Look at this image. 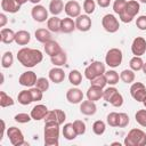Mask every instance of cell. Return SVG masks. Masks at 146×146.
Returning <instances> with one entry per match:
<instances>
[{
    "label": "cell",
    "mask_w": 146,
    "mask_h": 146,
    "mask_svg": "<svg viewBox=\"0 0 146 146\" xmlns=\"http://www.w3.org/2000/svg\"><path fill=\"white\" fill-rule=\"evenodd\" d=\"M125 5H127V0H115L114 3H113V10L115 14L120 15L124 8H125Z\"/></svg>",
    "instance_id": "obj_45"
},
{
    "label": "cell",
    "mask_w": 146,
    "mask_h": 146,
    "mask_svg": "<svg viewBox=\"0 0 146 146\" xmlns=\"http://www.w3.org/2000/svg\"><path fill=\"white\" fill-rule=\"evenodd\" d=\"M140 2H143V3H146V0H139Z\"/></svg>",
    "instance_id": "obj_60"
},
{
    "label": "cell",
    "mask_w": 146,
    "mask_h": 146,
    "mask_svg": "<svg viewBox=\"0 0 146 146\" xmlns=\"http://www.w3.org/2000/svg\"><path fill=\"white\" fill-rule=\"evenodd\" d=\"M112 145H113V146H114V145H119V146H121L120 143H112Z\"/></svg>",
    "instance_id": "obj_58"
},
{
    "label": "cell",
    "mask_w": 146,
    "mask_h": 146,
    "mask_svg": "<svg viewBox=\"0 0 146 146\" xmlns=\"http://www.w3.org/2000/svg\"><path fill=\"white\" fill-rule=\"evenodd\" d=\"M31 40V34L30 32L25 31V30H21V31H17L16 32V35H15V42L18 44V46H26Z\"/></svg>",
    "instance_id": "obj_25"
},
{
    "label": "cell",
    "mask_w": 146,
    "mask_h": 146,
    "mask_svg": "<svg viewBox=\"0 0 146 146\" xmlns=\"http://www.w3.org/2000/svg\"><path fill=\"white\" fill-rule=\"evenodd\" d=\"M6 24H7V16L3 13H1L0 14V26L1 27H5Z\"/></svg>",
    "instance_id": "obj_53"
},
{
    "label": "cell",
    "mask_w": 146,
    "mask_h": 146,
    "mask_svg": "<svg viewBox=\"0 0 146 146\" xmlns=\"http://www.w3.org/2000/svg\"><path fill=\"white\" fill-rule=\"evenodd\" d=\"M143 104H144V106H145V107H146V98H145V100H144V102H143Z\"/></svg>",
    "instance_id": "obj_59"
},
{
    "label": "cell",
    "mask_w": 146,
    "mask_h": 146,
    "mask_svg": "<svg viewBox=\"0 0 146 146\" xmlns=\"http://www.w3.org/2000/svg\"><path fill=\"white\" fill-rule=\"evenodd\" d=\"M15 35H16V32H14L11 29H8V27H2L1 29L0 39H1L2 43L9 44V43L14 42L15 41Z\"/></svg>",
    "instance_id": "obj_23"
},
{
    "label": "cell",
    "mask_w": 146,
    "mask_h": 146,
    "mask_svg": "<svg viewBox=\"0 0 146 146\" xmlns=\"http://www.w3.org/2000/svg\"><path fill=\"white\" fill-rule=\"evenodd\" d=\"M105 130H106V124H105L104 121L97 120V121L94 122V124H92V131H94L95 135L102 136L105 132Z\"/></svg>",
    "instance_id": "obj_37"
},
{
    "label": "cell",
    "mask_w": 146,
    "mask_h": 146,
    "mask_svg": "<svg viewBox=\"0 0 146 146\" xmlns=\"http://www.w3.org/2000/svg\"><path fill=\"white\" fill-rule=\"evenodd\" d=\"M117 91H119V90H117L114 86H110L108 88H106V89L104 90V92H103V98L108 103V102H110V99H111V98H112V97H113Z\"/></svg>",
    "instance_id": "obj_44"
},
{
    "label": "cell",
    "mask_w": 146,
    "mask_h": 146,
    "mask_svg": "<svg viewBox=\"0 0 146 146\" xmlns=\"http://www.w3.org/2000/svg\"><path fill=\"white\" fill-rule=\"evenodd\" d=\"M129 66L132 71L137 72V71H140L143 70V66H144V60L141 59L140 56H133L130 62H129Z\"/></svg>",
    "instance_id": "obj_35"
},
{
    "label": "cell",
    "mask_w": 146,
    "mask_h": 146,
    "mask_svg": "<svg viewBox=\"0 0 146 146\" xmlns=\"http://www.w3.org/2000/svg\"><path fill=\"white\" fill-rule=\"evenodd\" d=\"M111 3V0H97V5L102 8H107Z\"/></svg>",
    "instance_id": "obj_52"
},
{
    "label": "cell",
    "mask_w": 146,
    "mask_h": 146,
    "mask_svg": "<svg viewBox=\"0 0 146 146\" xmlns=\"http://www.w3.org/2000/svg\"><path fill=\"white\" fill-rule=\"evenodd\" d=\"M62 132H63L64 138L67 139V140H73V139H75L78 137V133H76V131L74 129L73 123H65L64 127H63Z\"/></svg>",
    "instance_id": "obj_27"
},
{
    "label": "cell",
    "mask_w": 146,
    "mask_h": 146,
    "mask_svg": "<svg viewBox=\"0 0 146 146\" xmlns=\"http://www.w3.org/2000/svg\"><path fill=\"white\" fill-rule=\"evenodd\" d=\"M30 1H31L33 5H39V2H40L41 0H30Z\"/></svg>",
    "instance_id": "obj_56"
},
{
    "label": "cell",
    "mask_w": 146,
    "mask_h": 146,
    "mask_svg": "<svg viewBox=\"0 0 146 146\" xmlns=\"http://www.w3.org/2000/svg\"><path fill=\"white\" fill-rule=\"evenodd\" d=\"M1 124H2V133H1L0 140L3 138V136H5V132H6V123H5V121H3V120H1Z\"/></svg>",
    "instance_id": "obj_54"
},
{
    "label": "cell",
    "mask_w": 146,
    "mask_h": 146,
    "mask_svg": "<svg viewBox=\"0 0 146 146\" xmlns=\"http://www.w3.org/2000/svg\"><path fill=\"white\" fill-rule=\"evenodd\" d=\"M68 81L73 86H79L82 82V74L79 70H72L68 74Z\"/></svg>",
    "instance_id": "obj_33"
},
{
    "label": "cell",
    "mask_w": 146,
    "mask_h": 146,
    "mask_svg": "<svg viewBox=\"0 0 146 146\" xmlns=\"http://www.w3.org/2000/svg\"><path fill=\"white\" fill-rule=\"evenodd\" d=\"M96 9V2L94 0H84L83 1V10L87 15H90Z\"/></svg>",
    "instance_id": "obj_43"
},
{
    "label": "cell",
    "mask_w": 146,
    "mask_h": 146,
    "mask_svg": "<svg viewBox=\"0 0 146 146\" xmlns=\"http://www.w3.org/2000/svg\"><path fill=\"white\" fill-rule=\"evenodd\" d=\"M7 137L9 138V141L14 146H22V145H29L24 140V135L21 129L16 127H9L7 129Z\"/></svg>",
    "instance_id": "obj_7"
},
{
    "label": "cell",
    "mask_w": 146,
    "mask_h": 146,
    "mask_svg": "<svg viewBox=\"0 0 146 146\" xmlns=\"http://www.w3.org/2000/svg\"><path fill=\"white\" fill-rule=\"evenodd\" d=\"M136 26L141 31H146V15H140L137 17Z\"/></svg>",
    "instance_id": "obj_51"
},
{
    "label": "cell",
    "mask_w": 146,
    "mask_h": 146,
    "mask_svg": "<svg viewBox=\"0 0 146 146\" xmlns=\"http://www.w3.org/2000/svg\"><path fill=\"white\" fill-rule=\"evenodd\" d=\"M140 10V5L138 1L136 0H130V1H127V5H125V8L124 10L119 15V18L121 22L123 23H130L132 22V19L137 16V14L139 13Z\"/></svg>",
    "instance_id": "obj_4"
},
{
    "label": "cell",
    "mask_w": 146,
    "mask_h": 146,
    "mask_svg": "<svg viewBox=\"0 0 146 146\" xmlns=\"http://www.w3.org/2000/svg\"><path fill=\"white\" fill-rule=\"evenodd\" d=\"M143 72H144V74L146 75V63H144V66H143Z\"/></svg>",
    "instance_id": "obj_57"
},
{
    "label": "cell",
    "mask_w": 146,
    "mask_h": 146,
    "mask_svg": "<svg viewBox=\"0 0 146 146\" xmlns=\"http://www.w3.org/2000/svg\"><path fill=\"white\" fill-rule=\"evenodd\" d=\"M50 60H51V63L55 65V66H63V65H65L66 64V60H67V56H66V54H65V51L64 50H62L60 52H58L57 55H55V56H52V57H50Z\"/></svg>",
    "instance_id": "obj_31"
},
{
    "label": "cell",
    "mask_w": 146,
    "mask_h": 146,
    "mask_svg": "<svg viewBox=\"0 0 146 146\" xmlns=\"http://www.w3.org/2000/svg\"><path fill=\"white\" fill-rule=\"evenodd\" d=\"M17 59L18 62L24 66V67H34L35 65H38L39 63L42 62L43 59V55L39 49H34V48H27L24 47L22 49L18 50L17 52Z\"/></svg>",
    "instance_id": "obj_1"
},
{
    "label": "cell",
    "mask_w": 146,
    "mask_h": 146,
    "mask_svg": "<svg viewBox=\"0 0 146 146\" xmlns=\"http://www.w3.org/2000/svg\"><path fill=\"white\" fill-rule=\"evenodd\" d=\"M131 52L135 56H143L146 52V40L143 36H137L131 43Z\"/></svg>",
    "instance_id": "obj_13"
},
{
    "label": "cell",
    "mask_w": 146,
    "mask_h": 146,
    "mask_svg": "<svg viewBox=\"0 0 146 146\" xmlns=\"http://www.w3.org/2000/svg\"><path fill=\"white\" fill-rule=\"evenodd\" d=\"M36 80H38L36 74H35V72H33V71L23 72V73L19 75V78H18L19 84L23 86V87H29V88L34 87L35 83H36Z\"/></svg>",
    "instance_id": "obj_11"
},
{
    "label": "cell",
    "mask_w": 146,
    "mask_h": 146,
    "mask_svg": "<svg viewBox=\"0 0 146 146\" xmlns=\"http://www.w3.org/2000/svg\"><path fill=\"white\" fill-rule=\"evenodd\" d=\"M105 76H106V80H107V84L110 86H115L119 80H120V75L116 71L114 70H108L105 72Z\"/></svg>",
    "instance_id": "obj_34"
},
{
    "label": "cell",
    "mask_w": 146,
    "mask_h": 146,
    "mask_svg": "<svg viewBox=\"0 0 146 146\" xmlns=\"http://www.w3.org/2000/svg\"><path fill=\"white\" fill-rule=\"evenodd\" d=\"M15 1H16L17 3H19V5L22 6V5H24V3H26V2H27V1H30V0H15Z\"/></svg>",
    "instance_id": "obj_55"
},
{
    "label": "cell",
    "mask_w": 146,
    "mask_h": 146,
    "mask_svg": "<svg viewBox=\"0 0 146 146\" xmlns=\"http://www.w3.org/2000/svg\"><path fill=\"white\" fill-rule=\"evenodd\" d=\"M73 125H74V129H75L78 136L84 135L87 128H86V123H84L82 120H75V121L73 122Z\"/></svg>",
    "instance_id": "obj_48"
},
{
    "label": "cell",
    "mask_w": 146,
    "mask_h": 146,
    "mask_svg": "<svg viewBox=\"0 0 146 146\" xmlns=\"http://www.w3.org/2000/svg\"><path fill=\"white\" fill-rule=\"evenodd\" d=\"M135 71H132L131 68H125L120 73V79L124 83H132L135 81Z\"/></svg>",
    "instance_id": "obj_32"
},
{
    "label": "cell",
    "mask_w": 146,
    "mask_h": 146,
    "mask_svg": "<svg viewBox=\"0 0 146 146\" xmlns=\"http://www.w3.org/2000/svg\"><path fill=\"white\" fill-rule=\"evenodd\" d=\"M80 112L84 115H94L96 112H97V106L95 104V102H91V100H83L80 103Z\"/></svg>",
    "instance_id": "obj_19"
},
{
    "label": "cell",
    "mask_w": 146,
    "mask_h": 146,
    "mask_svg": "<svg viewBox=\"0 0 146 146\" xmlns=\"http://www.w3.org/2000/svg\"><path fill=\"white\" fill-rule=\"evenodd\" d=\"M32 18L38 23H43L48 21V10L42 5H35L31 10Z\"/></svg>",
    "instance_id": "obj_10"
},
{
    "label": "cell",
    "mask_w": 146,
    "mask_h": 146,
    "mask_svg": "<svg viewBox=\"0 0 146 146\" xmlns=\"http://www.w3.org/2000/svg\"><path fill=\"white\" fill-rule=\"evenodd\" d=\"M14 63V56L11 51H6L1 57V66L3 68H9Z\"/></svg>",
    "instance_id": "obj_36"
},
{
    "label": "cell",
    "mask_w": 146,
    "mask_h": 146,
    "mask_svg": "<svg viewBox=\"0 0 146 146\" xmlns=\"http://www.w3.org/2000/svg\"><path fill=\"white\" fill-rule=\"evenodd\" d=\"M34 35H35V39L41 43H46V42L52 40L51 39V32L48 29H38L34 32Z\"/></svg>",
    "instance_id": "obj_26"
},
{
    "label": "cell",
    "mask_w": 146,
    "mask_h": 146,
    "mask_svg": "<svg viewBox=\"0 0 146 146\" xmlns=\"http://www.w3.org/2000/svg\"><path fill=\"white\" fill-rule=\"evenodd\" d=\"M106 68H105V64L99 62V60H95L91 64H89L86 70H84V76L90 81L92 79H95L96 76L103 75L105 74Z\"/></svg>",
    "instance_id": "obj_6"
},
{
    "label": "cell",
    "mask_w": 146,
    "mask_h": 146,
    "mask_svg": "<svg viewBox=\"0 0 146 146\" xmlns=\"http://www.w3.org/2000/svg\"><path fill=\"white\" fill-rule=\"evenodd\" d=\"M135 119H136V122L139 125L146 128V110H139V111H137L136 114H135Z\"/></svg>",
    "instance_id": "obj_40"
},
{
    "label": "cell",
    "mask_w": 146,
    "mask_h": 146,
    "mask_svg": "<svg viewBox=\"0 0 146 146\" xmlns=\"http://www.w3.org/2000/svg\"><path fill=\"white\" fill-rule=\"evenodd\" d=\"M48 76H49V80L51 82H54V83H60L65 79V72H64V70L62 67L56 66V67H52L49 71Z\"/></svg>",
    "instance_id": "obj_18"
},
{
    "label": "cell",
    "mask_w": 146,
    "mask_h": 146,
    "mask_svg": "<svg viewBox=\"0 0 146 146\" xmlns=\"http://www.w3.org/2000/svg\"><path fill=\"white\" fill-rule=\"evenodd\" d=\"M43 48H44V51L46 54L49 56V57H52L55 55H57L58 52H60L63 49L60 48L59 43L57 41H54V40H50L46 43H43Z\"/></svg>",
    "instance_id": "obj_21"
},
{
    "label": "cell",
    "mask_w": 146,
    "mask_h": 146,
    "mask_svg": "<svg viewBox=\"0 0 146 146\" xmlns=\"http://www.w3.org/2000/svg\"><path fill=\"white\" fill-rule=\"evenodd\" d=\"M102 25L104 30L108 33H115L120 29V23L119 19L113 15V14H106L102 18Z\"/></svg>",
    "instance_id": "obj_8"
},
{
    "label": "cell",
    "mask_w": 146,
    "mask_h": 146,
    "mask_svg": "<svg viewBox=\"0 0 146 146\" xmlns=\"http://www.w3.org/2000/svg\"><path fill=\"white\" fill-rule=\"evenodd\" d=\"M66 99L71 104H80L83 100V92L81 89L76 87L70 88L66 92Z\"/></svg>",
    "instance_id": "obj_16"
},
{
    "label": "cell",
    "mask_w": 146,
    "mask_h": 146,
    "mask_svg": "<svg viewBox=\"0 0 146 146\" xmlns=\"http://www.w3.org/2000/svg\"><path fill=\"white\" fill-rule=\"evenodd\" d=\"M35 87L39 88L41 91H47L49 89V80L46 79V78H38L36 80V83H35Z\"/></svg>",
    "instance_id": "obj_46"
},
{
    "label": "cell",
    "mask_w": 146,
    "mask_h": 146,
    "mask_svg": "<svg viewBox=\"0 0 146 146\" xmlns=\"http://www.w3.org/2000/svg\"><path fill=\"white\" fill-rule=\"evenodd\" d=\"M106 121H107V124L111 125V127H117V123H119V113L117 112H111L107 114V117H106Z\"/></svg>",
    "instance_id": "obj_41"
},
{
    "label": "cell",
    "mask_w": 146,
    "mask_h": 146,
    "mask_svg": "<svg viewBox=\"0 0 146 146\" xmlns=\"http://www.w3.org/2000/svg\"><path fill=\"white\" fill-rule=\"evenodd\" d=\"M30 91H31L33 102H39V100L42 99V97H43V91H41V90H40L39 88H36L35 86H34V87H31V88H30Z\"/></svg>",
    "instance_id": "obj_49"
},
{
    "label": "cell",
    "mask_w": 146,
    "mask_h": 146,
    "mask_svg": "<svg viewBox=\"0 0 146 146\" xmlns=\"http://www.w3.org/2000/svg\"><path fill=\"white\" fill-rule=\"evenodd\" d=\"M130 120H129V115L127 113H119V123L117 127L119 128H124L129 124Z\"/></svg>",
    "instance_id": "obj_50"
},
{
    "label": "cell",
    "mask_w": 146,
    "mask_h": 146,
    "mask_svg": "<svg viewBox=\"0 0 146 146\" xmlns=\"http://www.w3.org/2000/svg\"><path fill=\"white\" fill-rule=\"evenodd\" d=\"M60 23H62V19L57 16H52L50 18H48L47 21V27L50 32H54V33H57V32H60Z\"/></svg>",
    "instance_id": "obj_29"
},
{
    "label": "cell",
    "mask_w": 146,
    "mask_h": 146,
    "mask_svg": "<svg viewBox=\"0 0 146 146\" xmlns=\"http://www.w3.org/2000/svg\"><path fill=\"white\" fill-rule=\"evenodd\" d=\"M123 59V54L122 50L119 48H111L105 56V64L112 68H115L121 65Z\"/></svg>",
    "instance_id": "obj_5"
},
{
    "label": "cell",
    "mask_w": 146,
    "mask_h": 146,
    "mask_svg": "<svg viewBox=\"0 0 146 146\" xmlns=\"http://www.w3.org/2000/svg\"><path fill=\"white\" fill-rule=\"evenodd\" d=\"M43 120H44V122H57L58 124H63L64 121L66 120V114L64 111L56 108V110L49 111Z\"/></svg>",
    "instance_id": "obj_12"
},
{
    "label": "cell",
    "mask_w": 146,
    "mask_h": 146,
    "mask_svg": "<svg viewBox=\"0 0 146 146\" xmlns=\"http://www.w3.org/2000/svg\"><path fill=\"white\" fill-rule=\"evenodd\" d=\"M108 103H110L112 106H114V107H121L122 104H123V96L117 91V92L110 99Z\"/></svg>",
    "instance_id": "obj_42"
},
{
    "label": "cell",
    "mask_w": 146,
    "mask_h": 146,
    "mask_svg": "<svg viewBox=\"0 0 146 146\" xmlns=\"http://www.w3.org/2000/svg\"><path fill=\"white\" fill-rule=\"evenodd\" d=\"M59 125L57 122H44V145L58 146L59 144Z\"/></svg>",
    "instance_id": "obj_2"
},
{
    "label": "cell",
    "mask_w": 146,
    "mask_h": 146,
    "mask_svg": "<svg viewBox=\"0 0 146 146\" xmlns=\"http://www.w3.org/2000/svg\"><path fill=\"white\" fill-rule=\"evenodd\" d=\"M49 112L48 107L43 104H38L35 105L32 110H31V116H32V120H35V121H40V120H43L47 115V113Z\"/></svg>",
    "instance_id": "obj_17"
},
{
    "label": "cell",
    "mask_w": 146,
    "mask_h": 146,
    "mask_svg": "<svg viewBox=\"0 0 146 146\" xmlns=\"http://www.w3.org/2000/svg\"><path fill=\"white\" fill-rule=\"evenodd\" d=\"M17 100H18V103L21 105H30L33 102V98H32V95H31L30 89L19 91V94L17 96Z\"/></svg>",
    "instance_id": "obj_30"
},
{
    "label": "cell",
    "mask_w": 146,
    "mask_h": 146,
    "mask_svg": "<svg viewBox=\"0 0 146 146\" xmlns=\"http://www.w3.org/2000/svg\"><path fill=\"white\" fill-rule=\"evenodd\" d=\"M76 29L75 26V21H73L72 17H65L62 19L60 23V32L63 33H72Z\"/></svg>",
    "instance_id": "obj_24"
},
{
    "label": "cell",
    "mask_w": 146,
    "mask_h": 146,
    "mask_svg": "<svg viewBox=\"0 0 146 146\" xmlns=\"http://www.w3.org/2000/svg\"><path fill=\"white\" fill-rule=\"evenodd\" d=\"M91 25H92V22H91V18L89 17V15L84 14V15H80L75 18V26L79 31L81 32H87L91 29Z\"/></svg>",
    "instance_id": "obj_15"
},
{
    "label": "cell",
    "mask_w": 146,
    "mask_h": 146,
    "mask_svg": "<svg viewBox=\"0 0 146 146\" xmlns=\"http://www.w3.org/2000/svg\"><path fill=\"white\" fill-rule=\"evenodd\" d=\"M64 6L65 5H64L63 0H51L49 3V13L52 16H57L63 11Z\"/></svg>",
    "instance_id": "obj_28"
},
{
    "label": "cell",
    "mask_w": 146,
    "mask_h": 146,
    "mask_svg": "<svg viewBox=\"0 0 146 146\" xmlns=\"http://www.w3.org/2000/svg\"><path fill=\"white\" fill-rule=\"evenodd\" d=\"M14 120L18 123H29L32 120V116L31 114H27V113H18L14 116Z\"/></svg>",
    "instance_id": "obj_47"
},
{
    "label": "cell",
    "mask_w": 146,
    "mask_h": 146,
    "mask_svg": "<svg viewBox=\"0 0 146 146\" xmlns=\"http://www.w3.org/2000/svg\"><path fill=\"white\" fill-rule=\"evenodd\" d=\"M1 9L5 13L16 14L21 9V5L17 3L15 0H1Z\"/></svg>",
    "instance_id": "obj_20"
},
{
    "label": "cell",
    "mask_w": 146,
    "mask_h": 146,
    "mask_svg": "<svg viewBox=\"0 0 146 146\" xmlns=\"http://www.w3.org/2000/svg\"><path fill=\"white\" fill-rule=\"evenodd\" d=\"M123 144L125 146H145L146 145V132L141 129H131L124 138Z\"/></svg>",
    "instance_id": "obj_3"
},
{
    "label": "cell",
    "mask_w": 146,
    "mask_h": 146,
    "mask_svg": "<svg viewBox=\"0 0 146 146\" xmlns=\"http://www.w3.org/2000/svg\"><path fill=\"white\" fill-rule=\"evenodd\" d=\"M103 92H104V89L103 88H99V87H96V86H91L88 88L87 90V98L91 102H97L99 100L100 98H103Z\"/></svg>",
    "instance_id": "obj_22"
},
{
    "label": "cell",
    "mask_w": 146,
    "mask_h": 146,
    "mask_svg": "<svg viewBox=\"0 0 146 146\" xmlns=\"http://www.w3.org/2000/svg\"><path fill=\"white\" fill-rule=\"evenodd\" d=\"M64 11L66 13V15L68 17L72 18H76L78 16L81 15V6L78 1L75 0H70L65 3L64 6Z\"/></svg>",
    "instance_id": "obj_14"
},
{
    "label": "cell",
    "mask_w": 146,
    "mask_h": 146,
    "mask_svg": "<svg viewBox=\"0 0 146 146\" xmlns=\"http://www.w3.org/2000/svg\"><path fill=\"white\" fill-rule=\"evenodd\" d=\"M14 99L7 95L5 91H0V106L1 107H8V106H13L14 105Z\"/></svg>",
    "instance_id": "obj_38"
},
{
    "label": "cell",
    "mask_w": 146,
    "mask_h": 146,
    "mask_svg": "<svg viewBox=\"0 0 146 146\" xmlns=\"http://www.w3.org/2000/svg\"><path fill=\"white\" fill-rule=\"evenodd\" d=\"M130 95L131 97L139 102L143 103L146 98V87L144 83L141 82H132L131 87H130Z\"/></svg>",
    "instance_id": "obj_9"
},
{
    "label": "cell",
    "mask_w": 146,
    "mask_h": 146,
    "mask_svg": "<svg viewBox=\"0 0 146 146\" xmlns=\"http://www.w3.org/2000/svg\"><path fill=\"white\" fill-rule=\"evenodd\" d=\"M90 84L91 86H96V87H99V88H105V86L107 84V80H106V76L105 74L103 75H99V76H96L95 79L90 80Z\"/></svg>",
    "instance_id": "obj_39"
}]
</instances>
